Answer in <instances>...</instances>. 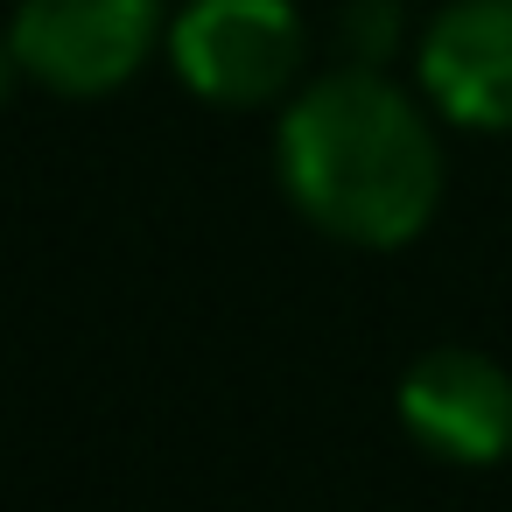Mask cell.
<instances>
[{
    "label": "cell",
    "instance_id": "6da1fadb",
    "mask_svg": "<svg viewBox=\"0 0 512 512\" xmlns=\"http://www.w3.org/2000/svg\"><path fill=\"white\" fill-rule=\"evenodd\" d=\"M274 162L295 211L344 246L393 253L421 239L442 204V141L372 64L309 78L281 113Z\"/></svg>",
    "mask_w": 512,
    "mask_h": 512
},
{
    "label": "cell",
    "instance_id": "7a4b0ae2",
    "mask_svg": "<svg viewBox=\"0 0 512 512\" xmlns=\"http://www.w3.org/2000/svg\"><path fill=\"white\" fill-rule=\"evenodd\" d=\"M169 22V0H15L8 43L22 78L64 99H99L162 50Z\"/></svg>",
    "mask_w": 512,
    "mask_h": 512
},
{
    "label": "cell",
    "instance_id": "3957f363",
    "mask_svg": "<svg viewBox=\"0 0 512 512\" xmlns=\"http://www.w3.org/2000/svg\"><path fill=\"white\" fill-rule=\"evenodd\" d=\"M309 36L288 0H190L169 22L176 78L211 106H274L302 78Z\"/></svg>",
    "mask_w": 512,
    "mask_h": 512
},
{
    "label": "cell",
    "instance_id": "277c9868",
    "mask_svg": "<svg viewBox=\"0 0 512 512\" xmlns=\"http://www.w3.org/2000/svg\"><path fill=\"white\" fill-rule=\"evenodd\" d=\"M400 421L442 463H498L512 449V372L463 344L421 351L400 379Z\"/></svg>",
    "mask_w": 512,
    "mask_h": 512
},
{
    "label": "cell",
    "instance_id": "5b68a950",
    "mask_svg": "<svg viewBox=\"0 0 512 512\" xmlns=\"http://www.w3.org/2000/svg\"><path fill=\"white\" fill-rule=\"evenodd\" d=\"M421 92L456 127L512 134V0H449L421 36Z\"/></svg>",
    "mask_w": 512,
    "mask_h": 512
},
{
    "label": "cell",
    "instance_id": "8992f818",
    "mask_svg": "<svg viewBox=\"0 0 512 512\" xmlns=\"http://www.w3.org/2000/svg\"><path fill=\"white\" fill-rule=\"evenodd\" d=\"M15 78H22V64H15V43L0 36V106H8V92H15Z\"/></svg>",
    "mask_w": 512,
    "mask_h": 512
}]
</instances>
